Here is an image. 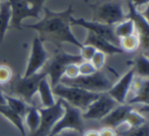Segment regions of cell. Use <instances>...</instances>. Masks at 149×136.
<instances>
[{
	"label": "cell",
	"instance_id": "603a6c76",
	"mask_svg": "<svg viewBox=\"0 0 149 136\" xmlns=\"http://www.w3.org/2000/svg\"><path fill=\"white\" fill-rule=\"evenodd\" d=\"M133 70L137 77L143 79L149 78V58L146 54H139L135 58Z\"/></svg>",
	"mask_w": 149,
	"mask_h": 136
},
{
	"label": "cell",
	"instance_id": "44dd1931",
	"mask_svg": "<svg viewBox=\"0 0 149 136\" xmlns=\"http://www.w3.org/2000/svg\"><path fill=\"white\" fill-rule=\"evenodd\" d=\"M114 32L119 39L136 33V26L131 18H126L114 26Z\"/></svg>",
	"mask_w": 149,
	"mask_h": 136
},
{
	"label": "cell",
	"instance_id": "ba28073f",
	"mask_svg": "<svg viewBox=\"0 0 149 136\" xmlns=\"http://www.w3.org/2000/svg\"><path fill=\"white\" fill-rule=\"evenodd\" d=\"M69 23L70 25H78L82 26L83 28L87 29L90 32L107 39L113 45L120 47V39L116 36L114 32V26L108 25L95 20H86L84 18H75L72 15L69 16Z\"/></svg>",
	"mask_w": 149,
	"mask_h": 136
},
{
	"label": "cell",
	"instance_id": "8992f818",
	"mask_svg": "<svg viewBox=\"0 0 149 136\" xmlns=\"http://www.w3.org/2000/svg\"><path fill=\"white\" fill-rule=\"evenodd\" d=\"M46 77L47 74L43 70L30 77L17 76V79L13 85L14 94L28 104L33 105V98L38 93L40 82Z\"/></svg>",
	"mask_w": 149,
	"mask_h": 136
},
{
	"label": "cell",
	"instance_id": "ab89813d",
	"mask_svg": "<svg viewBox=\"0 0 149 136\" xmlns=\"http://www.w3.org/2000/svg\"><path fill=\"white\" fill-rule=\"evenodd\" d=\"M0 105H6L5 93L2 90H0Z\"/></svg>",
	"mask_w": 149,
	"mask_h": 136
},
{
	"label": "cell",
	"instance_id": "277c9868",
	"mask_svg": "<svg viewBox=\"0 0 149 136\" xmlns=\"http://www.w3.org/2000/svg\"><path fill=\"white\" fill-rule=\"evenodd\" d=\"M60 83L65 86L81 88V89H84L89 92H94V93L108 92L113 86V82L102 72V70L96 71L94 74L89 75V76H80L79 75L74 79H68L63 77Z\"/></svg>",
	"mask_w": 149,
	"mask_h": 136
},
{
	"label": "cell",
	"instance_id": "4dcf8cb0",
	"mask_svg": "<svg viewBox=\"0 0 149 136\" xmlns=\"http://www.w3.org/2000/svg\"><path fill=\"white\" fill-rule=\"evenodd\" d=\"M97 49H95L94 47L89 45H83L82 47L80 49V56L82 58V60H88L90 62L92 58V56H94V54L96 53Z\"/></svg>",
	"mask_w": 149,
	"mask_h": 136
},
{
	"label": "cell",
	"instance_id": "7402d4cb",
	"mask_svg": "<svg viewBox=\"0 0 149 136\" xmlns=\"http://www.w3.org/2000/svg\"><path fill=\"white\" fill-rule=\"evenodd\" d=\"M5 100H6V105L8 106L10 109L16 112L18 115L24 118L26 112H28L29 108H30V104H28L26 102H24L22 99L16 97V96H11L5 94Z\"/></svg>",
	"mask_w": 149,
	"mask_h": 136
},
{
	"label": "cell",
	"instance_id": "d590c367",
	"mask_svg": "<svg viewBox=\"0 0 149 136\" xmlns=\"http://www.w3.org/2000/svg\"><path fill=\"white\" fill-rule=\"evenodd\" d=\"M56 136H79V133L75 130H64Z\"/></svg>",
	"mask_w": 149,
	"mask_h": 136
},
{
	"label": "cell",
	"instance_id": "5b68a950",
	"mask_svg": "<svg viewBox=\"0 0 149 136\" xmlns=\"http://www.w3.org/2000/svg\"><path fill=\"white\" fill-rule=\"evenodd\" d=\"M61 102L64 107V114L56 122L48 136H56L64 130H75L79 134H82L84 132L82 111L79 110L78 108L73 107L72 105L68 104L62 99H61Z\"/></svg>",
	"mask_w": 149,
	"mask_h": 136
},
{
	"label": "cell",
	"instance_id": "f35d334b",
	"mask_svg": "<svg viewBox=\"0 0 149 136\" xmlns=\"http://www.w3.org/2000/svg\"><path fill=\"white\" fill-rule=\"evenodd\" d=\"M141 14H142V16H143V17L149 22V4L147 6H145V9L143 10V12H141Z\"/></svg>",
	"mask_w": 149,
	"mask_h": 136
},
{
	"label": "cell",
	"instance_id": "836d02e7",
	"mask_svg": "<svg viewBox=\"0 0 149 136\" xmlns=\"http://www.w3.org/2000/svg\"><path fill=\"white\" fill-rule=\"evenodd\" d=\"M100 131V136H118L115 129L110 127H102Z\"/></svg>",
	"mask_w": 149,
	"mask_h": 136
},
{
	"label": "cell",
	"instance_id": "e0dca14e",
	"mask_svg": "<svg viewBox=\"0 0 149 136\" xmlns=\"http://www.w3.org/2000/svg\"><path fill=\"white\" fill-rule=\"evenodd\" d=\"M83 45H92V47H95L97 51L102 52L106 54H124L123 49L121 47H117V45H113L112 43H110L107 39L102 38V37L98 36V35L94 34V33L88 31V34L86 36V39H85L84 43Z\"/></svg>",
	"mask_w": 149,
	"mask_h": 136
},
{
	"label": "cell",
	"instance_id": "ffe728a7",
	"mask_svg": "<svg viewBox=\"0 0 149 136\" xmlns=\"http://www.w3.org/2000/svg\"><path fill=\"white\" fill-rule=\"evenodd\" d=\"M0 114L3 115L8 121H10L17 128L22 136H26V124H24V118L20 115L14 112L7 105H0Z\"/></svg>",
	"mask_w": 149,
	"mask_h": 136
},
{
	"label": "cell",
	"instance_id": "8d00e7d4",
	"mask_svg": "<svg viewBox=\"0 0 149 136\" xmlns=\"http://www.w3.org/2000/svg\"><path fill=\"white\" fill-rule=\"evenodd\" d=\"M136 110L138 112H140L141 114H149V105H140L138 107H135Z\"/></svg>",
	"mask_w": 149,
	"mask_h": 136
},
{
	"label": "cell",
	"instance_id": "f546056e",
	"mask_svg": "<svg viewBox=\"0 0 149 136\" xmlns=\"http://www.w3.org/2000/svg\"><path fill=\"white\" fill-rule=\"evenodd\" d=\"M78 69L80 76H89L97 71L91 64V62H88V60H82L80 64H78Z\"/></svg>",
	"mask_w": 149,
	"mask_h": 136
},
{
	"label": "cell",
	"instance_id": "1f68e13d",
	"mask_svg": "<svg viewBox=\"0 0 149 136\" xmlns=\"http://www.w3.org/2000/svg\"><path fill=\"white\" fill-rule=\"evenodd\" d=\"M78 76H79L78 64H70L66 67V70H65L64 76L63 77L68 79H74Z\"/></svg>",
	"mask_w": 149,
	"mask_h": 136
},
{
	"label": "cell",
	"instance_id": "8fae6325",
	"mask_svg": "<svg viewBox=\"0 0 149 136\" xmlns=\"http://www.w3.org/2000/svg\"><path fill=\"white\" fill-rule=\"evenodd\" d=\"M11 8V22L10 27L22 29V21L24 18H36L41 19V10L31 7L26 0H7Z\"/></svg>",
	"mask_w": 149,
	"mask_h": 136
},
{
	"label": "cell",
	"instance_id": "cb8c5ba5",
	"mask_svg": "<svg viewBox=\"0 0 149 136\" xmlns=\"http://www.w3.org/2000/svg\"><path fill=\"white\" fill-rule=\"evenodd\" d=\"M24 119H26L24 124H26L28 128L31 131V134H33V132H36V130L40 125V122H41V114H40L39 108L31 105L26 116H24Z\"/></svg>",
	"mask_w": 149,
	"mask_h": 136
},
{
	"label": "cell",
	"instance_id": "7c38bea8",
	"mask_svg": "<svg viewBox=\"0 0 149 136\" xmlns=\"http://www.w3.org/2000/svg\"><path fill=\"white\" fill-rule=\"evenodd\" d=\"M127 18L121 3L118 1H109L102 4L96 10L95 21L106 23L108 25H116Z\"/></svg>",
	"mask_w": 149,
	"mask_h": 136
},
{
	"label": "cell",
	"instance_id": "52a82bcc",
	"mask_svg": "<svg viewBox=\"0 0 149 136\" xmlns=\"http://www.w3.org/2000/svg\"><path fill=\"white\" fill-rule=\"evenodd\" d=\"M39 111L41 114V122L36 132L31 136H48L56 122L64 114V107L61 99L58 98V101L51 107H40Z\"/></svg>",
	"mask_w": 149,
	"mask_h": 136
},
{
	"label": "cell",
	"instance_id": "83f0119b",
	"mask_svg": "<svg viewBox=\"0 0 149 136\" xmlns=\"http://www.w3.org/2000/svg\"><path fill=\"white\" fill-rule=\"evenodd\" d=\"M12 77H13V73L11 68L7 65H0V85H7L12 80Z\"/></svg>",
	"mask_w": 149,
	"mask_h": 136
},
{
	"label": "cell",
	"instance_id": "4316f807",
	"mask_svg": "<svg viewBox=\"0 0 149 136\" xmlns=\"http://www.w3.org/2000/svg\"><path fill=\"white\" fill-rule=\"evenodd\" d=\"M126 123L130 127H137L146 123V119L144 117V115L141 114L140 112H138L135 109V106H134V108L128 114L127 119H126Z\"/></svg>",
	"mask_w": 149,
	"mask_h": 136
},
{
	"label": "cell",
	"instance_id": "9a60e30c",
	"mask_svg": "<svg viewBox=\"0 0 149 136\" xmlns=\"http://www.w3.org/2000/svg\"><path fill=\"white\" fill-rule=\"evenodd\" d=\"M128 3V8L129 12L127 14L128 18H131L134 21L136 26V32L140 38V47L145 52L149 51V22L142 16L141 12L136 9L129 1Z\"/></svg>",
	"mask_w": 149,
	"mask_h": 136
},
{
	"label": "cell",
	"instance_id": "d6a6232c",
	"mask_svg": "<svg viewBox=\"0 0 149 136\" xmlns=\"http://www.w3.org/2000/svg\"><path fill=\"white\" fill-rule=\"evenodd\" d=\"M26 1H28V3L30 4L31 7H33V8H36V9L43 11L44 3H45L46 0H26Z\"/></svg>",
	"mask_w": 149,
	"mask_h": 136
},
{
	"label": "cell",
	"instance_id": "3957f363",
	"mask_svg": "<svg viewBox=\"0 0 149 136\" xmlns=\"http://www.w3.org/2000/svg\"><path fill=\"white\" fill-rule=\"evenodd\" d=\"M82 62L80 54H68L64 51L58 49L50 60H47L43 71L47 74V78L50 79L52 88L60 83L64 76L66 67L70 64H80Z\"/></svg>",
	"mask_w": 149,
	"mask_h": 136
},
{
	"label": "cell",
	"instance_id": "60d3db41",
	"mask_svg": "<svg viewBox=\"0 0 149 136\" xmlns=\"http://www.w3.org/2000/svg\"><path fill=\"white\" fill-rule=\"evenodd\" d=\"M146 54V56H147L148 58H149V51H148V52H146V54Z\"/></svg>",
	"mask_w": 149,
	"mask_h": 136
},
{
	"label": "cell",
	"instance_id": "d6986e66",
	"mask_svg": "<svg viewBox=\"0 0 149 136\" xmlns=\"http://www.w3.org/2000/svg\"><path fill=\"white\" fill-rule=\"evenodd\" d=\"M11 22V8L7 0H0V43H3Z\"/></svg>",
	"mask_w": 149,
	"mask_h": 136
},
{
	"label": "cell",
	"instance_id": "9c48e42d",
	"mask_svg": "<svg viewBox=\"0 0 149 136\" xmlns=\"http://www.w3.org/2000/svg\"><path fill=\"white\" fill-rule=\"evenodd\" d=\"M118 105L120 104L117 103L107 92L100 93V97L92 102L84 112H82V118L86 120H102Z\"/></svg>",
	"mask_w": 149,
	"mask_h": 136
},
{
	"label": "cell",
	"instance_id": "e575fe53",
	"mask_svg": "<svg viewBox=\"0 0 149 136\" xmlns=\"http://www.w3.org/2000/svg\"><path fill=\"white\" fill-rule=\"evenodd\" d=\"M127 1H129L136 9L142 6H147L149 4V0H127Z\"/></svg>",
	"mask_w": 149,
	"mask_h": 136
},
{
	"label": "cell",
	"instance_id": "30bf717a",
	"mask_svg": "<svg viewBox=\"0 0 149 136\" xmlns=\"http://www.w3.org/2000/svg\"><path fill=\"white\" fill-rule=\"evenodd\" d=\"M48 60H49V54L44 47V41L40 37H35L31 43L30 58L24 77H30L31 75L41 72Z\"/></svg>",
	"mask_w": 149,
	"mask_h": 136
},
{
	"label": "cell",
	"instance_id": "484cf974",
	"mask_svg": "<svg viewBox=\"0 0 149 136\" xmlns=\"http://www.w3.org/2000/svg\"><path fill=\"white\" fill-rule=\"evenodd\" d=\"M116 132L118 136H149V124L146 122L137 127H130L128 125L127 128L116 130Z\"/></svg>",
	"mask_w": 149,
	"mask_h": 136
},
{
	"label": "cell",
	"instance_id": "b9f144b4",
	"mask_svg": "<svg viewBox=\"0 0 149 136\" xmlns=\"http://www.w3.org/2000/svg\"><path fill=\"white\" fill-rule=\"evenodd\" d=\"M0 90H2V86L1 85H0Z\"/></svg>",
	"mask_w": 149,
	"mask_h": 136
},
{
	"label": "cell",
	"instance_id": "4fadbf2b",
	"mask_svg": "<svg viewBox=\"0 0 149 136\" xmlns=\"http://www.w3.org/2000/svg\"><path fill=\"white\" fill-rule=\"evenodd\" d=\"M126 104L131 106L149 105V78L143 79L135 75Z\"/></svg>",
	"mask_w": 149,
	"mask_h": 136
},
{
	"label": "cell",
	"instance_id": "7bdbcfd3",
	"mask_svg": "<svg viewBox=\"0 0 149 136\" xmlns=\"http://www.w3.org/2000/svg\"><path fill=\"white\" fill-rule=\"evenodd\" d=\"M84 1H85V2H88V0H84Z\"/></svg>",
	"mask_w": 149,
	"mask_h": 136
},
{
	"label": "cell",
	"instance_id": "5bb4252c",
	"mask_svg": "<svg viewBox=\"0 0 149 136\" xmlns=\"http://www.w3.org/2000/svg\"><path fill=\"white\" fill-rule=\"evenodd\" d=\"M134 78H135V72L132 68L127 71L116 83L113 84V86L107 93L120 105L126 104V100H127Z\"/></svg>",
	"mask_w": 149,
	"mask_h": 136
},
{
	"label": "cell",
	"instance_id": "2e32d148",
	"mask_svg": "<svg viewBox=\"0 0 149 136\" xmlns=\"http://www.w3.org/2000/svg\"><path fill=\"white\" fill-rule=\"evenodd\" d=\"M134 108V106L128 104H121L118 105L115 109H113L104 118L100 120L104 127H110L116 130L122 124L126 123V119L129 112Z\"/></svg>",
	"mask_w": 149,
	"mask_h": 136
},
{
	"label": "cell",
	"instance_id": "f1b7e54d",
	"mask_svg": "<svg viewBox=\"0 0 149 136\" xmlns=\"http://www.w3.org/2000/svg\"><path fill=\"white\" fill-rule=\"evenodd\" d=\"M106 60H107V54L102 52L96 51V53L94 54V56L91 58V64L93 65V67L96 69L97 71L102 70V68L106 65Z\"/></svg>",
	"mask_w": 149,
	"mask_h": 136
},
{
	"label": "cell",
	"instance_id": "ac0fdd59",
	"mask_svg": "<svg viewBox=\"0 0 149 136\" xmlns=\"http://www.w3.org/2000/svg\"><path fill=\"white\" fill-rule=\"evenodd\" d=\"M38 93L40 95L42 107H51L56 103L55 95H54L52 86L47 77L40 82L39 88H38Z\"/></svg>",
	"mask_w": 149,
	"mask_h": 136
},
{
	"label": "cell",
	"instance_id": "6da1fadb",
	"mask_svg": "<svg viewBox=\"0 0 149 136\" xmlns=\"http://www.w3.org/2000/svg\"><path fill=\"white\" fill-rule=\"evenodd\" d=\"M43 11L45 15L42 19L33 24H26L24 27L37 30L41 34L40 38L43 41H63L76 45L79 49L82 47L83 45L70 29L69 16L72 13V5L62 12H53L46 7L43 8Z\"/></svg>",
	"mask_w": 149,
	"mask_h": 136
},
{
	"label": "cell",
	"instance_id": "74e56055",
	"mask_svg": "<svg viewBox=\"0 0 149 136\" xmlns=\"http://www.w3.org/2000/svg\"><path fill=\"white\" fill-rule=\"evenodd\" d=\"M82 136H100V131L98 130H87L82 133Z\"/></svg>",
	"mask_w": 149,
	"mask_h": 136
},
{
	"label": "cell",
	"instance_id": "d4e9b609",
	"mask_svg": "<svg viewBox=\"0 0 149 136\" xmlns=\"http://www.w3.org/2000/svg\"><path fill=\"white\" fill-rule=\"evenodd\" d=\"M120 47L123 49L124 53H134L137 51L140 47V38L137 32L120 39Z\"/></svg>",
	"mask_w": 149,
	"mask_h": 136
},
{
	"label": "cell",
	"instance_id": "7a4b0ae2",
	"mask_svg": "<svg viewBox=\"0 0 149 136\" xmlns=\"http://www.w3.org/2000/svg\"><path fill=\"white\" fill-rule=\"evenodd\" d=\"M52 90H53L54 95L66 101L73 107L78 108L82 112H84L90 104L95 101L100 95V93L89 92L77 87L65 86L61 83L52 88Z\"/></svg>",
	"mask_w": 149,
	"mask_h": 136
}]
</instances>
